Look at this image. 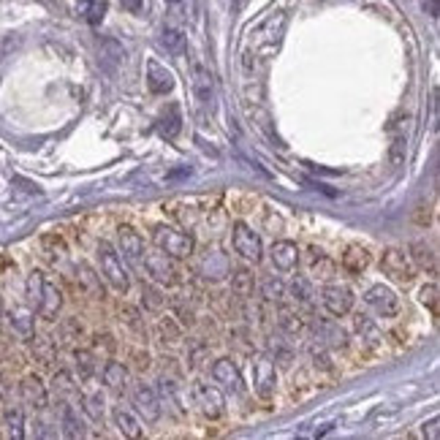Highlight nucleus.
<instances>
[{"label": "nucleus", "mask_w": 440, "mask_h": 440, "mask_svg": "<svg viewBox=\"0 0 440 440\" xmlns=\"http://www.w3.org/2000/svg\"><path fill=\"white\" fill-rule=\"evenodd\" d=\"M147 87H150V93H155V96L171 93V90H174V76H171V71H166L161 63L150 60V63H147Z\"/></svg>", "instance_id": "nucleus-19"}, {"label": "nucleus", "mask_w": 440, "mask_h": 440, "mask_svg": "<svg viewBox=\"0 0 440 440\" xmlns=\"http://www.w3.org/2000/svg\"><path fill=\"white\" fill-rule=\"evenodd\" d=\"M381 270H384L394 283H402V285L413 283V277H416V270H413L410 258L405 256V250H397V248L384 250V256H381Z\"/></svg>", "instance_id": "nucleus-6"}, {"label": "nucleus", "mask_w": 440, "mask_h": 440, "mask_svg": "<svg viewBox=\"0 0 440 440\" xmlns=\"http://www.w3.org/2000/svg\"><path fill=\"white\" fill-rule=\"evenodd\" d=\"M122 6H125L131 14H139V11H142V6H144V0H122Z\"/></svg>", "instance_id": "nucleus-47"}, {"label": "nucleus", "mask_w": 440, "mask_h": 440, "mask_svg": "<svg viewBox=\"0 0 440 440\" xmlns=\"http://www.w3.org/2000/svg\"><path fill=\"white\" fill-rule=\"evenodd\" d=\"M291 294H294L296 302L310 305V302H313V283H310L307 277H296L294 285H291Z\"/></svg>", "instance_id": "nucleus-41"}, {"label": "nucleus", "mask_w": 440, "mask_h": 440, "mask_svg": "<svg viewBox=\"0 0 440 440\" xmlns=\"http://www.w3.org/2000/svg\"><path fill=\"white\" fill-rule=\"evenodd\" d=\"M264 296H267L270 302L283 299V296H285V288H283V283H280V280H275V277H270V280L264 283Z\"/></svg>", "instance_id": "nucleus-43"}, {"label": "nucleus", "mask_w": 440, "mask_h": 440, "mask_svg": "<svg viewBox=\"0 0 440 440\" xmlns=\"http://www.w3.org/2000/svg\"><path fill=\"white\" fill-rule=\"evenodd\" d=\"M122 63H125V50H122L117 41H111V38L109 41H104V44H101V65L114 74Z\"/></svg>", "instance_id": "nucleus-31"}, {"label": "nucleus", "mask_w": 440, "mask_h": 440, "mask_svg": "<svg viewBox=\"0 0 440 440\" xmlns=\"http://www.w3.org/2000/svg\"><path fill=\"white\" fill-rule=\"evenodd\" d=\"M177 316H179V327H193V310H185L177 305Z\"/></svg>", "instance_id": "nucleus-46"}, {"label": "nucleus", "mask_w": 440, "mask_h": 440, "mask_svg": "<svg viewBox=\"0 0 440 440\" xmlns=\"http://www.w3.org/2000/svg\"><path fill=\"white\" fill-rule=\"evenodd\" d=\"M22 397H25V402L33 408V410H44L47 405H50V391H47V386L44 381L38 378V375H28V378H22Z\"/></svg>", "instance_id": "nucleus-13"}, {"label": "nucleus", "mask_w": 440, "mask_h": 440, "mask_svg": "<svg viewBox=\"0 0 440 440\" xmlns=\"http://www.w3.org/2000/svg\"><path fill=\"white\" fill-rule=\"evenodd\" d=\"M277 324H280V329L285 331V334H291V337H296V334L305 331V321H302L296 313H291V310H280Z\"/></svg>", "instance_id": "nucleus-37"}, {"label": "nucleus", "mask_w": 440, "mask_h": 440, "mask_svg": "<svg viewBox=\"0 0 440 440\" xmlns=\"http://www.w3.org/2000/svg\"><path fill=\"white\" fill-rule=\"evenodd\" d=\"M153 242L161 253L171 256V258H190L193 250H196V239L185 231L171 228V226H155L153 228Z\"/></svg>", "instance_id": "nucleus-1"}, {"label": "nucleus", "mask_w": 440, "mask_h": 440, "mask_svg": "<svg viewBox=\"0 0 440 440\" xmlns=\"http://www.w3.org/2000/svg\"><path fill=\"white\" fill-rule=\"evenodd\" d=\"M111 419H114V427L125 435V438H133L139 440L144 435V430H142V421L128 410V408H122V405H117L114 410H111Z\"/></svg>", "instance_id": "nucleus-20"}, {"label": "nucleus", "mask_w": 440, "mask_h": 440, "mask_svg": "<svg viewBox=\"0 0 440 440\" xmlns=\"http://www.w3.org/2000/svg\"><path fill=\"white\" fill-rule=\"evenodd\" d=\"M253 388L256 394L270 402L275 397V388H277V364L275 359L270 353H258L253 359Z\"/></svg>", "instance_id": "nucleus-3"}, {"label": "nucleus", "mask_w": 440, "mask_h": 440, "mask_svg": "<svg viewBox=\"0 0 440 440\" xmlns=\"http://www.w3.org/2000/svg\"><path fill=\"white\" fill-rule=\"evenodd\" d=\"M131 399H133L139 416H142L147 424H155V421L161 419V402H158L155 388H150V386L144 384H136L133 391H131Z\"/></svg>", "instance_id": "nucleus-7"}, {"label": "nucleus", "mask_w": 440, "mask_h": 440, "mask_svg": "<svg viewBox=\"0 0 440 440\" xmlns=\"http://www.w3.org/2000/svg\"><path fill=\"white\" fill-rule=\"evenodd\" d=\"M142 296H144V307L153 310V313H158V310L166 305V296H161V291H158L155 285H144Z\"/></svg>", "instance_id": "nucleus-42"}, {"label": "nucleus", "mask_w": 440, "mask_h": 440, "mask_svg": "<svg viewBox=\"0 0 440 440\" xmlns=\"http://www.w3.org/2000/svg\"><path fill=\"white\" fill-rule=\"evenodd\" d=\"M57 405H60V424H63V435H65V438H82V435H85V430H82V421H79V416H76L74 405H71V402H57Z\"/></svg>", "instance_id": "nucleus-24"}, {"label": "nucleus", "mask_w": 440, "mask_h": 440, "mask_svg": "<svg viewBox=\"0 0 440 440\" xmlns=\"http://www.w3.org/2000/svg\"><path fill=\"white\" fill-rule=\"evenodd\" d=\"M212 90H215V82H212V74L210 68L193 57V93L201 104H210L212 101Z\"/></svg>", "instance_id": "nucleus-16"}, {"label": "nucleus", "mask_w": 440, "mask_h": 440, "mask_svg": "<svg viewBox=\"0 0 440 440\" xmlns=\"http://www.w3.org/2000/svg\"><path fill=\"white\" fill-rule=\"evenodd\" d=\"M76 367H79V378L90 381L96 375V353L93 351H76Z\"/></svg>", "instance_id": "nucleus-39"}, {"label": "nucleus", "mask_w": 440, "mask_h": 440, "mask_svg": "<svg viewBox=\"0 0 440 440\" xmlns=\"http://www.w3.org/2000/svg\"><path fill=\"white\" fill-rule=\"evenodd\" d=\"M144 267H147V272L155 277L158 283H166V285H174L179 277H177V267H174V258L171 256H166V253H150V256H144Z\"/></svg>", "instance_id": "nucleus-10"}, {"label": "nucleus", "mask_w": 440, "mask_h": 440, "mask_svg": "<svg viewBox=\"0 0 440 440\" xmlns=\"http://www.w3.org/2000/svg\"><path fill=\"white\" fill-rule=\"evenodd\" d=\"M171 3H177V0H171Z\"/></svg>", "instance_id": "nucleus-49"}, {"label": "nucleus", "mask_w": 440, "mask_h": 440, "mask_svg": "<svg viewBox=\"0 0 440 440\" xmlns=\"http://www.w3.org/2000/svg\"><path fill=\"white\" fill-rule=\"evenodd\" d=\"M98 258H101V275L109 280L111 288L125 294L131 288V277H128V270L122 267L120 253L111 248L109 242H98Z\"/></svg>", "instance_id": "nucleus-2"}, {"label": "nucleus", "mask_w": 440, "mask_h": 440, "mask_svg": "<svg viewBox=\"0 0 440 440\" xmlns=\"http://www.w3.org/2000/svg\"><path fill=\"white\" fill-rule=\"evenodd\" d=\"M0 321H3V299H0Z\"/></svg>", "instance_id": "nucleus-48"}, {"label": "nucleus", "mask_w": 440, "mask_h": 440, "mask_svg": "<svg viewBox=\"0 0 440 440\" xmlns=\"http://www.w3.org/2000/svg\"><path fill=\"white\" fill-rule=\"evenodd\" d=\"M41 248H44V256H47L52 264H63L65 256H68V248H65L63 236H57V234H44V236H41Z\"/></svg>", "instance_id": "nucleus-29"}, {"label": "nucleus", "mask_w": 440, "mask_h": 440, "mask_svg": "<svg viewBox=\"0 0 440 440\" xmlns=\"http://www.w3.org/2000/svg\"><path fill=\"white\" fill-rule=\"evenodd\" d=\"M253 288H256V277H253L250 270H245V267L234 270V275H231V291H234L236 296L248 299V296H253Z\"/></svg>", "instance_id": "nucleus-30"}, {"label": "nucleus", "mask_w": 440, "mask_h": 440, "mask_svg": "<svg viewBox=\"0 0 440 440\" xmlns=\"http://www.w3.org/2000/svg\"><path fill=\"white\" fill-rule=\"evenodd\" d=\"M356 329H359V334H362V340H367L370 345H381V329L367 318V316H356Z\"/></svg>", "instance_id": "nucleus-38"}, {"label": "nucleus", "mask_w": 440, "mask_h": 440, "mask_svg": "<svg viewBox=\"0 0 440 440\" xmlns=\"http://www.w3.org/2000/svg\"><path fill=\"white\" fill-rule=\"evenodd\" d=\"M120 324L125 327L128 334H133L136 340H147V327H144V318L136 307H122L120 310Z\"/></svg>", "instance_id": "nucleus-25"}, {"label": "nucleus", "mask_w": 440, "mask_h": 440, "mask_svg": "<svg viewBox=\"0 0 440 440\" xmlns=\"http://www.w3.org/2000/svg\"><path fill=\"white\" fill-rule=\"evenodd\" d=\"M212 378H215V384H220L226 391H231V394H239L245 384H242V375H239V370H236V364L231 362V359H218L215 364H212Z\"/></svg>", "instance_id": "nucleus-12"}, {"label": "nucleus", "mask_w": 440, "mask_h": 440, "mask_svg": "<svg viewBox=\"0 0 440 440\" xmlns=\"http://www.w3.org/2000/svg\"><path fill=\"white\" fill-rule=\"evenodd\" d=\"M316 331H321V337H318V342L321 345H331V348H345L348 345V337H345V331L340 329L337 324H331V321H316L313 324Z\"/></svg>", "instance_id": "nucleus-22"}, {"label": "nucleus", "mask_w": 440, "mask_h": 440, "mask_svg": "<svg viewBox=\"0 0 440 440\" xmlns=\"http://www.w3.org/2000/svg\"><path fill=\"white\" fill-rule=\"evenodd\" d=\"M193 405L201 410L204 419H212V421L226 413V397H223V391L210 384L193 386Z\"/></svg>", "instance_id": "nucleus-5"}, {"label": "nucleus", "mask_w": 440, "mask_h": 440, "mask_svg": "<svg viewBox=\"0 0 440 440\" xmlns=\"http://www.w3.org/2000/svg\"><path fill=\"white\" fill-rule=\"evenodd\" d=\"M44 283H47V275H44L41 270H33V272L28 275V283H25V296H28V307H30V310H36Z\"/></svg>", "instance_id": "nucleus-32"}, {"label": "nucleus", "mask_w": 440, "mask_h": 440, "mask_svg": "<svg viewBox=\"0 0 440 440\" xmlns=\"http://www.w3.org/2000/svg\"><path fill=\"white\" fill-rule=\"evenodd\" d=\"M82 410L98 424V421H104V397L101 394H87V397H82Z\"/></svg>", "instance_id": "nucleus-36"}, {"label": "nucleus", "mask_w": 440, "mask_h": 440, "mask_svg": "<svg viewBox=\"0 0 440 440\" xmlns=\"http://www.w3.org/2000/svg\"><path fill=\"white\" fill-rule=\"evenodd\" d=\"M76 277H79L82 288H85L90 296H96V299H104V296H107V294H104V285H101V275H96V270H90V264L79 261V264H76Z\"/></svg>", "instance_id": "nucleus-21"}, {"label": "nucleus", "mask_w": 440, "mask_h": 440, "mask_svg": "<svg viewBox=\"0 0 440 440\" xmlns=\"http://www.w3.org/2000/svg\"><path fill=\"white\" fill-rule=\"evenodd\" d=\"M117 245H120V253H122L125 258H131V261L142 258V253H144V239H142L139 231L131 228V226H120V228H117Z\"/></svg>", "instance_id": "nucleus-15"}, {"label": "nucleus", "mask_w": 440, "mask_h": 440, "mask_svg": "<svg viewBox=\"0 0 440 440\" xmlns=\"http://www.w3.org/2000/svg\"><path fill=\"white\" fill-rule=\"evenodd\" d=\"M270 258H272V267H275V270L291 272V270H296V264H299V248H296L294 242H288V239H280V242L272 245Z\"/></svg>", "instance_id": "nucleus-14"}, {"label": "nucleus", "mask_w": 440, "mask_h": 440, "mask_svg": "<svg viewBox=\"0 0 440 440\" xmlns=\"http://www.w3.org/2000/svg\"><path fill=\"white\" fill-rule=\"evenodd\" d=\"M158 340L161 342H168V345H177L179 340H182V327L171 318V316H166V318H161L158 321Z\"/></svg>", "instance_id": "nucleus-34"}, {"label": "nucleus", "mask_w": 440, "mask_h": 440, "mask_svg": "<svg viewBox=\"0 0 440 440\" xmlns=\"http://www.w3.org/2000/svg\"><path fill=\"white\" fill-rule=\"evenodd\" d=\"M231 239H234V250H236L245 261L258 264V261L264 258V245H261L258 234H256L250 226H245V223H234V228H231Z\"/></svg>", "instance_id": "nucleus-4"}, {"label": "nucleus", "mask_w": 440, "mask_h": 440, "mask_svg": "<svg viewBox=\"0 0 440 440\" xmlns=\"http://www.w3.org/2000/svg\"><path fill=\"white\" fill-rule=\"evenodd\" d=\"M60 310H63V294H60V288H57L55 283H44V288H41V296H38V305H36V313L44 318V321H55L57 316H60Z\"/></svg>", "instance_id": "nucleus-11"}, {"label": "nucleus", "mask_w": 440, "mask_h": 440, "mask_svg": "<svg viewBox=\"0 0 440 440\" xmlns=\"http://www.w3.org/2000/svg\"><path fill=\"white\" fill-rule=\"evenodd\" d=\"M364 299H367V305H370L378 316H384V318H394V316L399 313V296H397L388 285H373V288L364 294Z\"/></svg>", "instance_id": "nucleus-9"}, {"label": "nucleus", "mask_w": 440, "mask_h": 440, "mask_svg": "<svg viewBox=\"0 0 440 440\" xmlns=\"http://www.w3.org/2000/svg\"><path fill=\"white\" fill-rule=\"evenodd\" d=\"M104 14H107V3H96V0H90V6H87V22H90V25H101Z\"/></svg>", "instance_id": "nucleus-44"}, {"label": "nucleus", "mask_w": 440, "mask_h": 440, "mask_svg": "<svg viewBox=\"0 0 440 440\" xmlns=\"http://www.w3.org/2000/svg\"><path fill=\"white\" fill-rule=\"evenodd\" d=\"M440 291H438V285L435 283H430V285H424L421 291H419V299H421V305L438 318V313H440V296H438Z\"/></svg>", "instance_id": "nucleus-40"}, {"label": "nucleus", "mask_w": 440, "mask_h": 440, "mask_svg": "<svg viewBox=\"0 0 440 440\" xmlns=\"http://www.w3.org/2000/svg\"><path fill=\"white\" fill-rule=\"evenodd\" d=\"M52 391H55L57 402H68L71 397H76V386H74V378H71L65 370H60L55 378H52Z\"/></svg>", "instance_id": "nucleus-33"}, {"label": "nucleus", "mask_w": 440, "mask_h": 440, "mask_svg": "<svg viewBox=\"0 0 440 440\" xmlns=\"http://www.w3.org/2000/svg\"><path fill=\"white\" fill-rule=\"evenodd\" d=\"M408 258H410V264H413L416 270H421V272H427V275H435V272H438V253H435L427 242H413Z\"/></svg>", "instance_id": "nucleus-17"}, {"label": "nucleus", "mask_w": 440, "mask_h": 440, "mask_svg": "<svg viewBox=\"0 0 440 440\" xmlns=\"http://www.w3.org/2000/svg\"><path fill=\"white\" fill-rule=\"evenodd\" d=\"M440 419L438 416H432V419H430V421H424V424H421V435H424V438H430V440H438L440 438Z\"/></svg>", "instance_id": "nucleus-45"}, {"label": "nucleus", "mask_w": 440, "mask_h": 440, "mask_svg": "<svg viewBox=\"0 0 440 440\" xmlns=\"http://www.w3.org/2000/svg\"><path fill=\"white\" fill-rule=\"evenodd\" d=\"M313 253V258H310V275L316 277V280H331V277L337 275V264L331 261L329 256H324V250H310Z\"/></svg>", "instance_id": "nucleus-27"}, {"label": "nucleus", "mask_w": 440, "mask_h": 440, "mask_svg": "<svg viewBox=\"0 0 440 440\" xmlns=\"http://www.w3.org/2000/svg\"><path fill=\"white\" fill-rule=\"evenodd\" d=\"M3 427L11 438L22 440L25 438V410L19 405H8L6 413H3Z\"/></svg>", "instance_id": "nucleus-26"}, {"label": "nucleus", "mask_w": 440, "mask_h": 440, "mask_svg": "<svg viewBox=\"0 0 440 440\" xmlns=\"http://www.w3.org/2000/svg\"><path fill=\"white\" fill-rule=\"evenodd\" d=\"M342 270L348 272V275H362V272H367V267L373 264V256H370V250L367 248H362V245H351V248H345V253H342Z\"/></svg>", "instance_id": "nucleus-18"}, {"label": "nucleus", "mask_w": 440, "mask_h": 440, "mask_svg": "<svg viewBox=\"0 0 440 440\" xmlns=\"http://www.w3.org/2000/svg\"><path fill=\"white\" fill-rule=\"evenodd\" d=\"M128 367L122 364V362H114V359H109L107 364H104V384L109 386V388H114V391H125L128 388Z\"/></svg>", "instance_id": "nucleus-23"}, {"label": "nucleus", "mask_w": 440, "mask_h": 440, "mask_svg": "<svg viewBox=\"0 0 440 440\" xmlns=\"http://www.w3.org/2000/svg\"><path fill=\"white\" fill-rule=\"evenodd\" d=\"M11 327L22 340H33L36 337V327H33V310L30 307H16L11 313Z\"/></svg>", "instance_id": "nucleus-28"}, {"label": "nucleus", "mask_w": 440, "mask_h": 440, "mask_svg": "<svg viewBox=\"0 0 440 440\" xmlns=\"http://www.w3.org/2000/svg\"><path fill=\"white\" fill-rule=\"evenodd\" d=\"M161 44L166 47L168 55H182V52H185V36H182V30H177V28H164Z\"/></svg>", "instance_id": "nucleus-35"}, {"label": "nucleus", "mask_w": 440, "mask_h": 440, "mask_svg": "<svg viewBox=\"0 0 440 440\" xmlns=\"http://www.w3.org/2000/svg\"><path fill=\"white\" fill-rule=\"evenodd\" d=\"M321 299H324L327 313L334 316V318H342V316H348L353 310V291L348 285H327Z\"/></svg>", "instance_id": "nucleus-8"}]
</instances>
